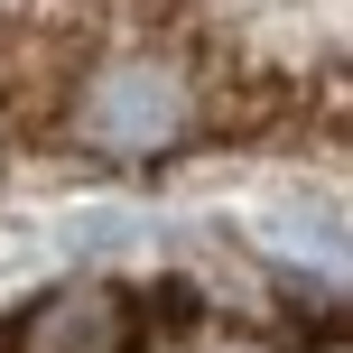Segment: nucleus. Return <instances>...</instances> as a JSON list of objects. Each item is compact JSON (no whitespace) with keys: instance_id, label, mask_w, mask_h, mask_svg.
I'll return each mask as SVG.
<instances>
[{"instance_id":"obj_3","label":"nucleus","mask_w":353,"mask_h":353,"mask_svg":"<svg viewBox=\"0 0 353 353\" xmlns=\"http://www.w3.org/2000/svg\"><path fill=\"white\" fill-rule=\"evenodd\" d=\"M0 130H10V121H0Z\"/></svg>"},{"instance_id":"obj_2","label":"nucleus","mask_w":353,"mask_h":353,"mask_svg":"<svg viewBox=\"0 0 353 353\" xmlns=\"http://www.w3.org/2000/svg\"><path fill=\"white\" fill-rule=\"evenodd\" d=\"M130 344H140V307L112 279H74L56 298H37L10 335V353H130Z\"/></svg>"},{"instance_id":"obj_1","label":"nucleus","mask_w":353,"mask_h":353,"mask_svg":"<svg viewBox=\"0 0 353 353\" xmlns=\"http://www.w3.org/2000/svg\"><path fill=\"white\" fill-rule=\"evenodd\" d=\"M65 130L93 159H168V149H186L205 130V84L168 47H112L74 84V121Z\"/></svg>"}]
</instances>
